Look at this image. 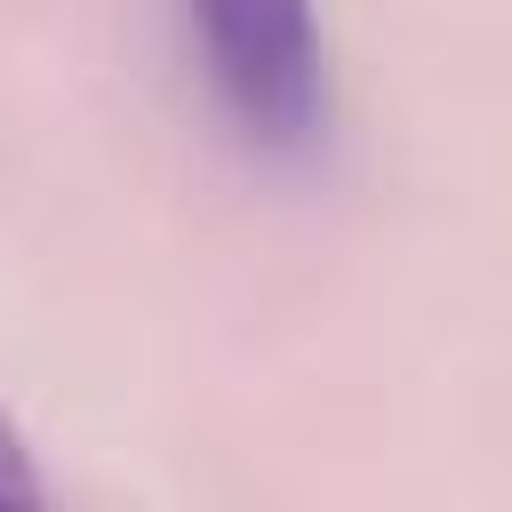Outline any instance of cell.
<instances>
[{
    "mask_svg": "<svg viewBox=\"0 0 512 512\" xmlns=\"http://www.w3.org/2000/svg\"><path fill=\"white\" fill-rule=\"evenodd\" d=\"M40 496H48V480L32 472V448H24L16 416L0 408V512H24V504H40Z\"/></svg>",
    "mask_w": 512,
    "mask_h": 512,
    "instance_id": "obj_2",
    "label": "cell"
},
{
    "mask_svg": "<svg viewBox=\"0 0 512 512\" xmlns=\"http://www.w3.org/2000/svg\"><path fill=\"white\" fill-rule=\"evenodd\" d=\"M208 96L256 152H312L328 136V32L312 0H176Z\"/></svg>",
    "mask_w": 512,
    "mask_h": 512,
    "instance_id": "obj_1",
    "label": "cell"
}]
</instances>
